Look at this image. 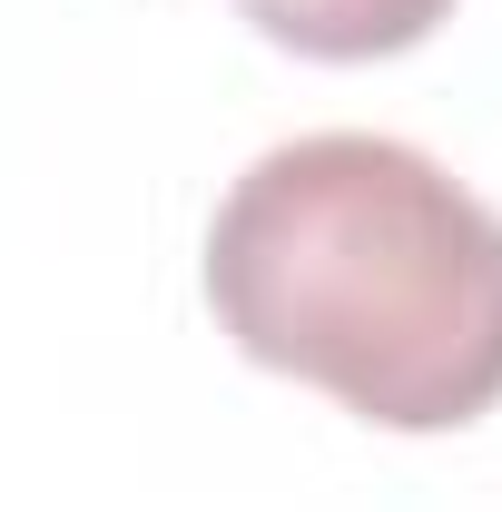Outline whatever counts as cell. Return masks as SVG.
Here are the masks:
<instances>
[{
  "label": "cell",
  "mask_w": 502,
  "mask_h": 512,
  "mask_svg": "<svg viewBox=\"0 0 502 512\" xmlns=\"http://www.w3.org/2000/svg\"><path fill=\"white\" fill-rule=\"evenodd\" d=\"M227 345L384 434H463L502 404V207L375 128L266 148L207 227Z\"/></svg>",
  "instance_id": "obj_1"
},
{
  "label": "cell",
  "mask_w": 502,
  "mask_h": 512,
  "mask_svg": "<svg viewBox=\"0 0 502 512\" xmlns=\"http://www.w3.org/2000/svg\"><path fill=\"white\" fill-rule=\"evenodd\" d=\"M256 30L296 60H394L414 40H434L453 20V0H237Z\"/></svg>",
  "instance_id": "obj_2"
}]
</instances>
